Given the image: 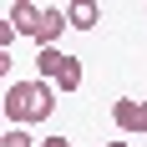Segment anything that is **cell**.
<instances>
[{"label": "cell", "instance_id": "7", "mask_svg": "<svg viewBox=\"0 0 147 147\" xmlns=\"http://www.w3.org/2000/svg\"><path fill=\"white\" fill-rule=\"evenodd\" d=\"M0 147H41V142H36V137H30L26 127H10V132L0 137Z\"/></svg>", "mask_w": 147, "mask_h": 147}, {"label": "cell", "instance_id": "6", "mask_svg": "<svg viewBox=\"0 0 147 147\" xmlns=\"http://www.w3.org/2000/svg\"><path fill=\"white\" fill-rule=\"evenodd\" d=\"M66 20H71L76 30H91L96 20H102V5H91V0H71V5H66Z\"/></svg>", "mask_w": 147, "mask_h": 147}, {"label": "cell", "instance_id": "5", "mask_svg": "<svg viewBox=\"0 0 147 147\" xmlns=\"http://www.w3.org/2000/svg\"><path fill=\"white\" fill-rule=\"evenodd\" d=\"M71 26V20H66V10H61V5H46V15H41V30H36V46H41V51H56V41H61V30Z\"/></svg>", "mask_w": 147, "mask_h": 147}, {"label": "cell", "instance_id": "2", "mask_svg": "<svg viewBox=\"0 0 147 147\" xmlns=\"http://www.w3.org/2000/svg\"><path fill=\"white\" fill-rule=\"evenodd\" d=\"M36 71H41V81H51V86H61V91H76L81 86V61L71 56V51H41L36 56Z\"/></svg>", "mask_w": 147, "mask_h": 147}, {"label": "cell", "instance_id": "3", "mask_svg": "<svg viewBox=\"0 0 147 147\" xmlns=\"http://www.w3.org/2000/svg\"><path fill=\"white\" fill-rule=\"evenodd\" d=\"M112 122H117V132H127V137H147V102L117 96V102H112Z\"/></svg>", "mask_w": 147, "mask_h": 147}, {"label": "cell", "instance_id": "9", "mask_svg": "<svg viewBox=\"0 0 147 147\" xmlns=\"http://www.w3.org/2000/svg\"><path fill=\"white\" fill-rule=\"evenodd\" d=\"M107 147H132V142H107Z\"/></svg>", "mask_w": 147, "mask_h": 147}, {"label": "cell", "instance_id": "4", "mask_svg": "<svg viewBox=\"0 0 147 147\" xmlns=\"http://www.w3.org/2000/svg\"><path fill=\"white\" fill-rule=\"evenodd\" d=\"M41 15H46V5H30V0H10V5H5V26H10L15 36H30V41H36V30H41Z\"/></svg>", "mask_w": 147, "mask_h": 147}, {"label": "cell", "instance_id": "8", "mask_svg": "<svg viewBox=\"0 0 147 147\" xmlns=\"http://www.w3.org/2000/svg\"><path fill=\"white\" fill-rule=\"evenodd\" d=\"M41 147H71V142H66V137L56 132V137H41Z\"/></svg>", "mask_w": 147, "mask_h": 147}, {"label": "cell", "instance_id": "1", "mask_svg": "<svg viewBox=\"0 0 147 147\" xmlns=\"http://www.w3.org/2000/svg\"><path fill=\"white\" fill-rule=\"evenodd\" d=\"M56 112V86L51 81H10L5 86V117L10 127H30V122H46Z\"/></svg>", "mask_w": 147, "mask_h": 147}]
</instances>
